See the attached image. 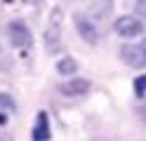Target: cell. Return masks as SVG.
Returning <instances> with one entry per match:
<instances>
[{
  "instance_id": "12",
  "label": "cell",
  "mask_w": 146,
  "mask_h": 141,
  "mask_svg": "<svg viewBox=\"0 0 146 141\" xmlns=\"http://www.w3.org/2000/svg\"><path fill=\"white\" fill-rule=\"evenodd\" d=\"M144 115H146V106H144Z\"/></svg>"
},
{
  "instance_id": "10",
  "label": "cell",
  "mask_w": 146,
  "mask_h": 141,
  "mask_svg": "<svg viewBox=\"0 0 146 141\" xmlns=\"http://www.w3.org/2000/svg\"><path fill=\"white\" fill-rule=\"evenodd\" d=\"M137 14H139V17H144L146 19V0H137Z\"/></svg>"
},
{
  "instance_id": "8",
  "label": "cell",
  "mask_w": 146,
  "mask_h": 141,
  "mask_svg": "<svg viewBox=\"0 0 146 141\" xmlns=\"http://www.w3.org/2000/svg\"><path fill=\"white\" fill-rule=\"evenodd\" d=\"M76 71H78V61L73 56H61L57 61V73L59 75H73Z\"/></svg>"
},
{
  "instance_id": "9",
  "label": "cell",
  "mask_w": 146,
  "mask_h": 141,
  "mask_svg": "<svg viewBox=\"0 0 146 141\" xmlns=\"http://www.w3.org/2000/svg\"><path fill=\"white\" fill-rule=\"evenodd\" d=\"M134 92L139 94V97H144V94H146V73L139 75V78L134 80Z\"/></svg>"
},
{
  "instance_id": "7",
  "label": "cell",
  "mask_w": 146,
  "mask_h": 141,
  "mask_svg": "<svg viewBox=\"0 0 146 141\" xmlns=\"http://www.w3.org/2000/svg\"><path fill=\"white\" fill-rule=\"evenodd\" d=\"M123 59L130 64V66H144L146 59H144V52H141V45L137 47V45H125L123 47Z\"/></svg>"
},
{
  "instance_id": "1",
  "label": "cell",
  "mask_w": 146,
  "mask_h": 141,
  "mask_svg": "<svg viewBox=\"0 0 146 141\" xmlns=\"http://www.w3.org/2000/svg\"><path fill=\"white\" fill-rule=\"evenodd\" d=\"M61 21H64V12L61 7H52V12L47 17V26H45V33H42V40H45V50L50 54H54L59 50V42H61Z\"/></svg>"
},
{
  "instance_id": "4",
  "label": "cell",
  "mask_w": 146,
  "mask_h": 141,
  "mask_svg": "<svg viewBox=\"0 0 146 141\" xmlns=\"http://www.w3.org/2000/svg\"><path fill=\"white\" fill-rule=\"evenodd\" d=\"M73 24H76V31H78V35L83 38V40L87 42V45H97L99 42V31H97V26L90 21L87 17H83V14H76L73 17Z\"/></svg>"
},
{
  "instance_id": "5",
  "label": "cell",
  "mask_w": 146,
  "mask_h": 141,
  "mask_svg": "<svg viewBox=\"0 0 146 141\" xmlns=\"http://www.w3.org/2000/svg\"><path fill=\"white\" fill-rule=\"evenodd\" d=\"M59 92L66 94V97H80V94L90 92V80L85 78H68L59 85Z\"/></svg>"
},
{
  "instance_id": "3",
  "label": "cell",
  "mask_w": 146,
  "mask_h": 141,
  "mask_svg": "<svg viewBox=\"0 0 146 141\" xmlns=\"http://www.w3.org/2000/svg\"><path fill=\"white\" fill-rule=\"evenodd\" d=\"M7 35H10V42L14 47H31L33 45V35H31V28L26 26L21 19H14L7 26Z\"/></svg>"
},
{
  "instance_id": "6",
  "label": "cell",
  "mask_w": 146,
  "mask_h": 141,
  "mask_svg": "<svg viewBox=\"0 0 146 141\" xmlns=\"http://www.w3.org/2000/svg\"><path fill=\"white\" fill-rule=\"evenodd\" d=\"M52 136L50 132V120H47V113H38V120H35V127H33V141H47Z\"/></svg>"
},
{
  "instance_id": "11",
  "label": "cell",
  "mask_w": 146,
  "mask_h": 141,
  "mask_svg": "<svg viewBox=\"0 0 146 141\" xmlns=\"http://www.w3.org/2000/svg\"><path fill=\"white\" fill-rule=\"evenodd\" d=\"M141 52H144V59H146V40L141 42Z\"/></svg>"
},
{
  "instance_id": "2",
  "label": "cell",
  "mask_w": 146,
  "mask_h": 141,
  "mask_svg": "<svg viewBox=\"0 0 146 141\" xmlns=\"http://www.w3.org/2000/svg\"><path fill=\"white\" fill-rule=\"evenodd\" d=\"M113 28H115V33L123 35V38H137V35L144 33V24L139 21L137 14H123V17H118Z\"/></svg>"
}]
</instances>
